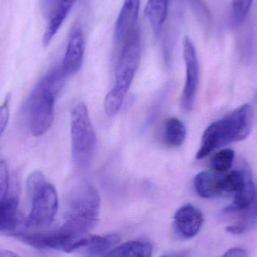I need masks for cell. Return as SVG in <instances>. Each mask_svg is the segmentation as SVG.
I'll return each instance as SVG.
<instances>
[{"mask_svg": "<svg viewBox=\"0 0 257 257\" xmlns=\"http://www.w3.org/2000/svg\"><path fill=\"white\" fill-rule=\"evenodd\" d=\"M234 158L235 152L229 148H225L214 154L211 159V168L216 172H226L232 167Z\"/></svg>", "mask_w": 257, "mask_h": 257, "instance_id": "20", "label": "cell"}, {"mask_svg": "<svg viewBox=\"0 0 257 257\" xmlns=\"http://www.w3.org/2000/svg\"><path fill=\"white\" fill-rule=\"evenodd\" d=\"M71 139L74 165L78 169H87L94 157L97 136L84 102L76 104L71 112Z\"/></svg>", "mask_w": 257, "mask_h": 257, "instance_id": "6", "label": "cell"}, {"mask_svg": "<svg viewBox=\"0 0 257 257\" xmlns=\"http://www.w3.org/2000/svg\"><path fill=\"white\" fill-rule=\"evenodd\" d=\"M253 2V0H232V17L236 24H241L245 20Z\"/></svg>", "mask_w": 257, "mask_h": 257, "instance_id": "21", "label": "cell"}, {"mask_svg": "<svg viewBox=\"0 0 257 257\" xmlns=\"http://www.w3.org/2000/svg\"><path fill=\"white\" fill-rule=\"evenodd\" d=\"M140 3L134 0H124L120 14L116 21L114 39L117 46L123 44L135 33L137 28Z\"/></svg>", "mask_w": 257, "mask_h": 257, "instance_id": "8", "label": "cell"}, {"mask_svg": "<svg viewBox=\"0 0 257 257\" xmlns=\"http://www.w3.org/2000/svg\"><path fill=\"white\" fill-rule=\"evenodd\" d=\"M76 0H60L58 6L56 8L54 14L49 19L48 27L43 36V45H49L57 32L67 18L69 12L72 9Z\"/></svg>", "mask_w": 257, "mask_h": 257, "instance_id": "13", "label": "cell"}, {"mask_svg": "<svg viewBox=\"0 0 257 257\" xmlns=\"http://www.w3.org/2000/svg\"><path fill=\"white\" fill-rule=\"evenodd\" d=\"M240 214H241V221L236 224L226 227V231L229 233L239 235L244 233L254 226L257 221V195L253 204L247 210Z\"/></svg>", "mask_w": 257, "mask_h": 257, "instance_id": "18", "label": "cell"}, {"mask_svg": "<svg viewBox=\"0 0 257 257\" xmlns=\"http://www.w3.org/2000/svg\"><path fill=\"white\" fill-rule=\"evenodd\" d=\"M183 55L185 63L186 80L181 96V105L186 111H190L196 102L200 70L196 48L188 36L183 40Z\"/></svg>", "mask_w": 257, "mask_h": 257, "instance_id": "7", "label": "cell"}, {"mask_svg": "<svg viewBox=\"0 0 257 257\" xmlns=\"http://www.w3.org/2000/svg\"><path fill=\"white\" fill-rule=\"evenodd\" d=\"M169 0H148L145 9V16L154 35L158 36L167 17Z\"/></svg>", "mask_w": 257, "mask_h": 257, "instance_id": "15", "label": "cell"}, {"mask_svg": "<svg viewBox=\"0 0 257 257\" xmlns=\"http://www.w3.org/2000/svg\"><path fill=\"white\" fill-rule=\"evenodd\" d=\"M67 77L61 66L50 70L36 84L27 100L29 126L32 135L40 137L52 126L56 99Z\"/></svg>", "mask_w": 257, "mask_h": 257, "instance_id": "1", "label": "cell"}, {"mask_svg": "<svg viewBox=\"0 0 257 257\" xmlns=\"http://www.w3.org/2000/svg\"><path fill=\"white\" fill-rule=\"evenodd\" d=\"M246 172L235 170L222 177V191L225 193H235L239 190L240 187L244 184L245 179Z\"/></svg>", "mask_w": 257, "mask_h": 257, "instance_id": "19", "label": "cell"}, {"mask_svg": "<svg viewBox=\"0 0 257 257\" xmlns=\"http://www.w3.org/2000/svg\"><path fill=\"white\" fill-rule=\"evenodd\" d=\"M141 36L139 30L130 36L120 49L115 69V83L105 99L107 115L113 117L121 109L141 61Z\"/></svg>", "mask_w": 257, "mask_h": 257, "instance_id": "4", "label": "cell"}, {"mask_svg": "<svg viewBox=\"0 0 257 257\" xmlns=\"http://www.w3.org/2000/svg\"><path fill=\"white\" fill-rule=\"evenodd\" d=\"M223 257H247V252L241 247H233L227 250Z\"/></svg>", "mask_w": 257, "mask_h": 257, "instance_id": "24", "label": "cell"}, {"mask_svg": "<svg viewBox=\"0 0 257 257\" xmlns=\"http://www.w3.org/2000/svg\"><path fill=\"white\" fill-rule=\"evenodd\" d=\"M222 177L209 172H202L198 174L194 179V187L196 193L205 199H214L223 194Z\"/></svg>", "mask_w": 257, "mask_h": 257, "instance_id": "12", "label": "cell"}, {"mask_svg": "<svg viewBox=\"0 0 257 257\" xmlns=\"http://www.w3.org/2000/svg\"><path fill=\"white\" fill-rule=\"evenodd\" d=\"M120 241V237L117 234L90 235L84 250L90 256H104L118 244Z\"/></svg>", "mask_w": 257, "mask_h": 257, "instance_id": "16", "label": "cell"}, {"mask_svg": "<svg viewBox=\"0 0 257 257\" xmlns=\"http://www.w3.org/2000/svg\"><path fill=\"white\" fill-rule=\"evenodd\" d=\"M256 187L250 174L246 172L245 179L239 190L235 192L233 202L224 210L228 214H240L247 210L254 202L256 196Z\"/></svg>", "mask_w": 257, "mask_h": 257, "instance_id": "11", "label": "cell"}, {"mask_svg": "<svg viewBox=\"0 0 257 257\" xmlns=\"http://www.w3.org/2000/svg\"><path fill=\"white\" fill-rule=\"evenodd\" d=\"M136 1H139V2H141V0H136Z\"/></svg>", "mask_w": 257, "mask_h": 257, "instance_id": "27", "label": "cell"}, {"mask_svg": "<svg viewBox=\"0 0 257 257\" xmlns=\"http://www.w3.org/2000/svg\"><path fill=\"white\" fill-rule=\"evenodd\" d=\"M60 1V0H42V12L45 18L48 19L51 18Z\"/></svg>", "mask_w": 257, "mask_h": 257, "instance_id": "23", "label": "cell"}, {"mask_svg": "<svg viewBox=\"0 0 257 257\" xmlns=\"http://www.w3.org/2000/svg\"><path fill=\"white\" fill-rule=\"evenodd\" d=\"M253 123V109L244 104L224 118L211 123L202 135L196 158L202 160L220 147L244 140L250 135Z\"/></svg>", "mask_w": 257, "mask_h": 257, "instance_id": "2", "label": "cell"}, {"mask_svg": "<svg viewBox=\"0 0 257 257\" xmlns=\"http://www.w3.org/2000/svg\"><path fill=\"white\" fill-rule=\"evenodd\" d=\"M153 246L148 241H127L114 247L103 257H151Z\"/></svg>", "mask_w": 257, "mask_h": 257, "instance_id": "14", "label": "cell"}, {"mask_svg": "<svg viewBox=\"0 0 257 257\" xmlns=\"http://www.w3.org/2000/svg\"><path fill=\"white\" fill-rule=\"evenodd\" d=\"M100 211V196L94 186L81 182L69 195L65 220L61 227L76 238L90 235Z\"/></svg>", "mask_w": 257, "mask_h": 257, "instance_id": "3", "label": "cell"}, {"mask_svg": "<svg viewBox=\"0 0 257 257\" xmlns=\"http://www.w3.org/2000/svg\"><path fill=\"white\" fill-rule=\"evenodd\" d=\"M0 257H21L19 255L15 253V252L11 251V250H4V249H0Z\"/></svg>", "mask_w": 257, "mask_h": 257, "instance_id": "25", "label": "cell"}, {"mask_svg": "<svg viewBox=\"0 0 257 257\" xmlns=\"http://www.w3.org/2000/svg\"><path fill=\"white\" fill-rule=\"evenodd\" d=\"M187 136V128L177 117H169L164 123L163 139L168 146L178 148L184 143Z\"/></svg>", "mask_w": 257, "mask_h": 257, "instance_id": "17", "label": "cell"}, {"mask_svg": "<svg viewBox=\"0 0 257 257\" xmlns=\"http://www.w3.org/2000/svg\"><path fill=\"white\" fill-rule=\"evenodd\" d=\"M85 51V39L82 30L75 27L69 38L61 67L66 76L75 75L81 69Z\"/></svg>", "mask_w": 257, "mask_h": 257, "instance_id": "9", "label": "cell"}, {"mask_svg": "<svg viewBox=\"0 0 257 257\" xmlns=\"http://www.w3.org/2000/svg\"><path fill=\"white\" fill-rule=\"evenodd\" d=\"M27 190L31 198V209L24 220V229L50 226L58 211V195L55 187L46 181L42 172L35 171L27 178Z\"/></svg>", "mask_w": 257, "mask_h": 257, "instance_id": "5", "label": "cell"}, {"mask_svg": "<svg viewBox=\"0 0 257 257\" xmlns=\"http://www.w3.org/2000/svg\"><path fill=\"white\" fill-rule=\"evenodd\" d=\"M203 223L202 211L190 204L178 208L174 216V224L177 232L187 239L193 238L199 233Z\"/></svg>", "mask_w": 257, "mask_h": 257, "instance_id": "10", "label": "cell"}, {"mask_svg": "<svg viewBox=\"0 0 257 257\" xmlns=\"http://www.w3.org/2000/svg\"><path fill=\"white\" fill-rule=\"evenodd\" d=\"M161 257H183V256H163Z\"/></svg>", "mask_w": 257, "mask_h": 257, "instance_id": "26", "label": "cell"}, {"mask_svg": "<svg viewBox=\"0 0 257 257\" xmlns=\"http://www.w3.org/2000/svg\"><path fill=\"white\" fill-rule=\"evenodd\" d=\"M10 96L6 97L3 103L0 105V138L9 124L10 108H9Z\"/></svg>", "mask_w": 257, "mask_h": 257, "instance_id": "22", "label": "cell"}]
</instances>
